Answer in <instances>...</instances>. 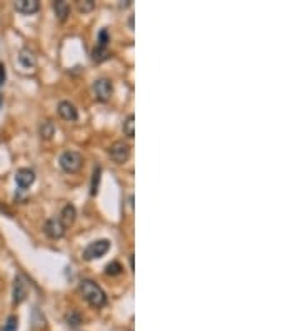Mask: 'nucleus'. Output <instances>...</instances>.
Listing matches in <instances>:
<instances>
[{"label":"nucleus","mask_w":300,"mask_h":331,"mask_svg":"<svg viewBox=\"0 0 300 331\" xmlns=\"http://www.w3.org/2000/svg\"><path fill=\"white\" fill-rule=\"evenodd\" d=\"M19 64L22 69L25 71H32L33 67L37 65V60H35V55L30 49H22L19 52Z\"/></svg>","instance_id":"obj_10"},{"label":"nucleus","mask_w":300,"mask_h":331,"mask_svg":"<svg viewBox=\"0 0 300 331\" xmlns=\"http://www.w3.org/2000/svg\"><path fill=\"white\" fill-rule=\"evenodd\" d=\"M108 249H110V241H108V239H99V241L90 243L89 246L84 249L82 258L85 261H94L97 258H102Z\"/></svg>","instance_id":"obj_3"},{"label":"nucleus","mask_w":300,"mask_h":331,"mask_svg":"<svg viewBox=\"0 0 300 331\" xmlns=\"http://www.w3.org/2000/svg\"><path fill=\"white\" fill-rule=\"evenodd\" d=\"M5 81H7V71H5V65L0 62V87L5 84Z\"/></svg>","instance_id":"obj_23"},{"label":"nucleus","mask_w":300,"mask_h":331,"mask_svg":"<svg viewBox=\"0 0 300 331\" xmlns=\"http://www.w3.org/2000/svg\"><path fill=\"white\" fill-rule=\"evenodd\" d=\"M122 127H124V134L127 136V138H129V139L135 138V116H134V114L127 116Z\"/></svg>","instance_id":"obj_14"},{"label":"nucleus","mask_w":300,"mask_h":331,"mask_svg":"<svg viewBox=\"0 0 300 331\" xmlns=\"http://www.w3.org/2000/svg\"><path fill=\"white\" fill-rule=\"evenodd\" d=\"M14 7L17 12H20L24 15H32V14L39 12L40 4H39V0H17L14 4Z\"/></svg>","instance_id":"obj_9"},{"label":"nucleus","mask_w":300,"mask_h":331,"mask_svg":"<svg viewBox=\"0 0 300 331\" xmlns=\"http://www.w3.org/2000/svg\"><path fill=\"white\" fill-rule=\"evenodd\" d=\"M59 164H60V168L65 171V173L75 174V173H79V171L82 169L84 157L80 156L79 152H75V151H65L60 156Z\"/></svg>","instance_id":"obj_2"},{"label":"nucleus","mask_w":300,"mask_h":331,"mask_svg":"<svg viewBox=\"0 0 300 331\" xmlns=\"http://www.w3.org/2000/svg\"><path fill=\"white\" fill-rule=\"evenodd\" d=\"M75 216H77V211H75V206H72V204H65L62 209V213H60V222L63 224V227H68V226H72L73 224V221H75Z\"/></svg>","instance_id":"obj_12"},{"label":"nucleus","mask_w":300,"mask_h":331,"mask_svg":"<svg viewBox=\"0 0 300 331\" xmlns=\"http://www.w3.org/2000/svg\"><path fill=\"white\" fill-rule=\"evenodd\" d=\"M129 27L132 28V30H134V15H132L130 19H129Z\"/></svg>","instance_id":"obj_24"},{"label":"nucleus","mask_w":300,"mask_h":331,"mask_svg":"<svg viewBox=\"0 0 300 331\" xmlns=\"http://www.w3.org/2000/svg\"><path fill=\"white\" fill-rule=\"evenodd\" d=\"M108 57H110V52H108L107 47H95L92 50V59L95 62H103V60H107Z\"/></svg>","instance_id":"obj_17"},{"label":"nucleus","mask_w":300,"mask_h":331,"mask_svg":"<svg viewBox=\"0 0 300 331\" xmlns=\"http://www.w3.org/2000/svg\"><path fill=\"white\" fill-rule=\"evenodd\" d=\"M108 42H110V36H108L107 28H102L99 32V42H97V47H107Z\"/></svg>","instance_id":"obj_22"},{"label":"nucleus","mask_w":300,"mask_h":331,"mask_svg":"<svg viewBox=\"0 0 300 331\" xmlns=\"http://www.w3.org/2000/svg\"><path fill=\"white\" fill-rule=\"evenodd\" d=\"M39 133H40V138L45 139V141H49V139H52V136H54L55 127H54V124H52L50 121H44L42 124H40Z\"/></svg>","instance_id":"obj_15"},{"label":"nucleus","mask_w":300,"mask_h":331,"mask_svg":"<svg viewBox=\"0 0 300 331\" xmlns=\"http://www.w3.org/2000/svg\"><path fill=\"white\" fill-rule=\"evenodd\" d=\"M94 94L95 99L100 102H107L114 94V87L112 82L107 81V79H99V81L94 82Z\"/></svg>","instance_id":"obj_5"},{"label":"nucleus","mask_w":300,"mask_h":331,"mask_svg":"<svg viewBox=\"0 0 300 331\" xmlns=\"http://www.w3.org/2000/svg\"><path fill=\"white\" fill-rule=\"evenodd\" d=\"M15 182H17V186H19L20 189H27V187H30L33 182H35V173H33L32 169H28V168H22V169L17 171Z\"/></svg>","instance_id":"obj_7"},{"label":"nucleus","mask_w":300,"mask_h":331,"mask_svg":"<svg viewBox=\"0 0 300 331\" xmlns=\"http://www.w3.org/2000/svg\"><path fill=\"white\" fill-rule=\"evenodd\" d=\"M79 289H80V294L84 296V300L87 301L89 305H92L94 308L105 306L107 294H105V291H103L95 281H92V279H84V281L80 283Z\"/></svg>","instance_id":"obj_1"},{"label":"nucleus","mask_w":300,"mask_h":331,"mask_svg":"<svg viewBox=\"0 0 300 331\" xmlns=\"http://www.w3.org/2000/svg\"><path fill=\"white\" fill-rule=\"evenodd\" d=\"M77 9H79V12L89 14V12H92V10L95 9V2H94V0H79V2H77Z\"/></svg>","instance_id":"obj_19"},{"label":"nucleus","mask_w":300,"mask_h":331,"mask_svg":"<svg viewBox=\"0 0 300 331\" xmlns=\"http://www.w3.org/2000/svg\"><path fill=\"white\" fill-rule=\"evenodd\" d=\"M54 10H55L57 19H59L60 22L65 20L68 17V14H70V7H68V4L63 2V0H59V2L54 4Z\"/></svg>","instance_id":"obj_13"},{"label":"nucleus","mask_w":300,"mask_h":331,"mask_svg":"<svg viewBox=\"0 0 300 331\" xmlns=\"http://www.w3.org/2000/svg\"><path fill=\"white\" fill-rule=\"evenodd\" d=\"M27 298V286L20 276L15 278L14 283V305H20Z\"/></svg>","instance_id":"obj_11"},{"label":"nucleus","mask_w":300,"mask_h":331,"mask_svg":"<svg viewBox=\"0 0 300 331\" xmlns=\"http://www.w3.org/2000/svg\"><path fill=\"white\" fill-rule=\"evenodd\" d=\"M108 154H110V159L114 162L124 164V162L129 161V157H130V146L125 144L124 141H117L110 146Z\"/></svg>","instance_id":"obj_4"},{"label":"nucleus","mask_w":300,"mask_h":331,"mask_svg":"<svg viewBox=\"0 0 300 331\" xmlns=\"http://www.w3.org/2000/svg\"><path fill=\"white\" fill-rule=\"evenodd\" d=\"M44 233L52 239H59L65 235V227H63V224L60 222L59 218H50V219L45 221Z\"/></svg>","instance_id":"obj_6"},{"label":"nucleus","mask_w":300,"mask_h":331,"mask_svg":"<svg viewBox=\"0 0 300 331\" xmlns=\"http://www.w3.org/2000/svg\"><path fill=\"white\" fill-rule=\"evenodd\" d=\"M122 264L120 262H117V261H112L110 264H107V268H105V275H108V276H119L120 273H122Z\"/></svg>","instance_id":"obj_20"},{"label":"nucleus","mask_w":300,"mask_h":331,"mask_svg":"<svg viewBox=\"0 0 300 331\" xmlns=\"http://www.w3.org/2000/svg\"><path fill=\"white\" fill-rule=\"evenodd\" d=\"M100 174H102V168H100V165H95L94 174H92V184H90V194H92V196H95L97 191H99Z\"/></svg>","instance_id":"obj_16"},{"label":"nucleus","mask_w":300,"mask_h":331,"mask_svg":"<svg viewBox=\"0 0 300 331\" xmlns=\"http://www.w3.org/2000/svg\"><path fill=\"white\" fill-rule=\"evenodd\" d=\"M57 111H59L60 117L65 119V121H70V122H75L79 119V111L77 107H75L72 102L68 101H62L59 107H57Z\"/></svg>","instance_id":"obj_8"},{"label":"nucleus","mask_w":300,"mask_h":331,"mask_svg":"<svg viewBox=\"0 0 300 331\" xmlns=\"http://www.w3.org/2000/svg\"><path fill=\"white\" fill-rule=\"evenodd\" d=\"M17 328H19V319H17V316H9L7 318V321L4 323V326H2V331H17Z\"/></svg>","instance_id":"obj_21"},{"label":"nucleus","mask_w":300,"mask_h":331,"mask_svg":"<svg viewBox=\"0 0 300 331\" xmlns=\"http://www.w3.org/2000/svg\"><path fill=\"white\" fill-rule=\"evenodd\" d=\"M65 321L70 328H77L80 326V323H82V316H80L79 311H70L65 315Z\"/></svg>","instance_id":"obj_18"}]
</instances>
